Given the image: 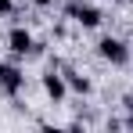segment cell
Instances as JSON below:
<instances>
[{
    "label": "cell",
    "mask_w": 133,
    "mask_h": 133,
    "mask_svg": "<svg viewBox=\"0 0 133 133\" xmlns=\"http://www.w3.org/2000/svg\"><path fill=\"white\" fill-rule=\"evenodd\" d=\"M65 15L76 18L79 25H87V29H97V25H101V11H97L94 4H79V0H72V4H65Z\"/></svg>",
    "instance_id": "cell-1"
},
{
    "label": "cell",
    "mask_w": 133,
    "mask_h": 133,
    "mask_svg": "<svg viewBox=\"0 0 133 133\" xmlns=\"http://www.w3.org/2000/svg\"><path fill=\"white\" fill-rule=\"evenodd\" d=\"M97 50H101V58H104V61H111V65H126V61H130L126 43H122V40H115V36H104V40L97 43Z\"/></svg>",
    "instance_id": "cell-2"
},
{
    "label": "cell",
    "mask_w": 133,
    "mask_h": 133,
    "mask_svg": "<svg viewBox=\"0 0 133 133\" xmlns=\"http://www.w3.org/2000/svg\"><path fill=\"white\" fill-rule=\"evenodd\" d=\"M22 83H25V76L15 65H4V68H0V94H18Z\"/></svg>",
    "instance_id": "cell-3"
},
{
    "label": "cell",
    "mask_w": 133,
    "mask_h": 133,
    "mask_svg": "<svg viewBox=\"0 0 133 133\" xmlns=\"http://www.w3.org/2000/svg\"><path fill=\"white\" fill-rule=\"evenodd\" d=\"M7 43H11L15 54H25V50H32V36L25 32L22 25H15V29H11V36H7Z\"/></svg>",
    "instance_id": "cell-4"
},
{
    "label": "cell",
    "mask_w": 133,
    "mask_h": 133,
    "mask_svg": "<svg viewBox=\"0 0 133 133\" xmlns=\"http://www.w3.org/2000/svg\"><path fill=\"white\" fill-rule=\"evenodd\" d=\"M65 79H61V76H58V72H54V68H50V72H47L43 76V90L47 94H50V97H54V101H61V97H65Z\"/></svg>",
    "instance_id": "cell-5"
},
{
    "label": "cell",
    "mask_w": 133,
    "mask_h": 133,
    "mask_svg": "<svg viewBox=\"0 0 133 133\" xmlns=\"http://www.w3.org/2000/svg\"><path fill=\"white\" fill-rule=\"evenodd\" d=\"M65 83L76 94H90V79H83V76H76V72H65Z\"/></svg>",
    "instance_id": "cell-6"
},
{
    "label": "cell",
    "mask_w": 133,
    "mask_h": 133,
    "mask_svg": "<svg viewBox=\"0 0 133 133\" xmlns=\"http://www.w3.org/2000/svg\"><path fill=\"white\" fill-rule=\"evenodd\" d=\"M7 11H15V4L11 0H0V15H7Z\"/></svg>",
    "instance_id": "cell-7"
},
{
    "label": "cell",
    "mask_w": 133,
    "mask_h": 133,
    "mask_svg": "<svg viewBox=\"0 0 133 133\" xmlns=\"http://www.w3.org/2000/svg\"><path fill=\"white\" fill-rule=\"evenodd\" d=\"M32 4H36V7H50L54 0H32Z\"/></svg>",
    "instance_id": "cell-8"
},
{
    "label": "cell",
    "mask_w": 133,
    "mask_h": 133,
    "mask_svg": "<svg viewBox=\"0 0 133 133\" xmlns=\"http://www.w3.org/2000/svg\"><path fill=\"white\" fill-rule=\"evenodd\" d=\"M0 68H4V61H0Z\"/></svg>",
    "instance_id": "cell-9"
}]
</instances>
